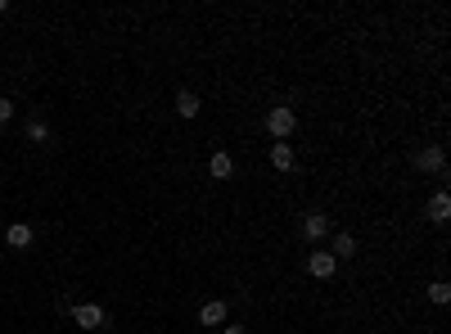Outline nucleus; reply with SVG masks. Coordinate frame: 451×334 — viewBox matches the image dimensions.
I'll use <instances>...</instances> for the list:
<instances>
[{
  "label": "nucleus",
  "instance_id": "1",
  "mask_svg": "<svg viewBox=\"0 0 451 334\" xmlns=\"http://www.w3.org/2000/svg\"><path fill=\"white\" fill-rule=\"evenodd\" d=\"M72 321L82 330H104V326H109V317H104L100 303H77V308H72Z\"/></svg>",
  "mask_w": 451,
  "mask_h": 334
},
{
  "label": "nucleus",
  "instance_id": "2",
  "mask_svg": "<svg viewBox=\"0 0 451 334\" xmlns=\"http://www.w3.org/2000/svg\"><path fill=\"white\" fill-rule=\"evenodd\" d=\"M293 122H298V118H293V109H289V104H280V109H271V113H266V131H271L275 140H284V136H289V131H293Z\"/></svg>",
  "mask_w": 451,
  "mask_h": 334
},
{
  "label": "nucleus",
  "instance_id": "3",
  "mask_svg": "<svg viewBox=\"0 0 451 334\" xmlns=\"http://www.w3.org/2000/svg\"><path fill=\"white\" fill-rule=\"evenodd\" d=\"M415 163H420V172H434V176H443V172H447V154H443L438 145H425Z\"/></svg>",
  "mask_w": 451,
  "mask_h": 334
},
{
  "label": "nucleus",
  "instance_id": "4",
  "mask_svg": "<svg viewBox=\"0 0 451 334\" xmlns=\"http://www.w3.org/2000/svg\"><path fill=\"white\" fill-rule=\"evenodd\" d=\"M334 266H339V262H334V253H312V257H307V271H312L316 280H330Z\"/></svg>",
  "mask_w": 451,
  "mask_h": 334
},
{
  "label": "nucleus",
  "instance_id": "5",
  "mask_svg": "<svg viewBox=\"0 0 451 334\" xmlns=\"http://www.w3.org/2000/svg\"><path fill=\"white\" fill-rule=\"evenodd\" d=\"M303 235H307V240H325V235H330V217L307 213V217H303Z\"/></svg>",
  "mask_w": 451,
  "mask_h": 334
},
{
  "label": "nucleus",
  "instance_id": "6",
  "mask_svg": "<svg viewBox=\"0 0 451 334\" xmlns=\"http://www.w3.org/2000/svg\"><path fill=\"white\" fill-rule=\"evenodd\" d=\"M5 240H9V249H27V244H32V226H27V222H14L5 231Z\"/></svg>",
  "mask_w": 451,
  "mask_h": 334
},
{
  "label": "nucleus",
  "instance_id": "7",
  "mask_svg": "<svg viewBox=\"0 0 451 334\" xmlns=\"http://www.w3.org/2000/svg\"><path fill=\"white\" fill-rule=\"evenodd\" d=\"M271 167L275 172H289L293 167V149L284 145V140H275V145H271Z\"/></svg>",
  "mask_w": 451,
  "mask_h": 334
},
{
  "label": "nucleus",
  "instance_id": "8",
  "mask_svg": "<svg viewBox=\"0 0 451 334\" xmlns=\"http://www.w3.org/2000/svg\"><path fill=\"white\" fill-rule=\"evenodd\" d=\"M199 109H204V104H199L194 91H181L176 95V113H181V118H199Z\"/></svg>",
  "mask_w": 451,
  "mask_h": 334
},
{
  "label": "nucleus",
  "instance_id": "9",
  "mask_svg": "<svg viewBox=\"0 0 451 334\" xmlns=\"http://www.w3.org/2000/svg\"><path fill=\"white\" fill-rule=\"evenodd\" d=\"M199 321H204V326H222L226 321V303H204V308H199Z\"/></svg>",
  "mask_w": 451,
  "mask_h": 334
},
{
  "label": "nucleus",
  "instance_id": "10",
  "mask_svg": "<svg viewBox=\"0 0 451 334\" xmlns=\"http://www.w3.org/2000/svg\"><path fill=\"white\" fill-rule=\"evenodd\" d=\"M451 217V199L447 195H434L429 199V222H447Z\"/></svg>",
  "mask_w": 451,
  "mask_h": 334
},
{
  "label": "nucleus",
  "instance_id": "11",
  "mask_svg": "<svg viewBox=\"0 0 451 334\" xmlns=\"http://www.w3.org/2000/svg\"><path fill=\"white\" fill-rule=\"evenodd\" d=\"M208 172H213L217 181H226L230 172H235V163H230V154H213V158H208Z\"/></svg>",
  "mask_w": 451,
  "mask_h": 334
},
{
  "label": "nucleus",
  "instance_id": "12",
  "mask_svg": "<svg viewBox=\"0 0 451 334\" xmlns=\"http://www.w3.org/2000/svg\"><path fill=\"white\" fill-rule=\"evenodd\" d=\"M352 253H357V240H352L348 231L334 235V262H339V257H352Z\"/></svg>",
  "mask_w": 451,
  "mask_h": 334
},
{
  "label": "nucleus",
  "instance_id": "13",
  "mask_svg": "<svg viewBox=\"0 0 451 334\" xmlns=\"http://www.w3.org/2000/svg\"><path fill=\"white\" fill-rule=\"evenodd\" d=\"M27 136H32L36 145H41V140H50V127H45L41 118H32V122H27Z\"/></svg>",
  "mask_w": 451,
  "mask_h": 334
},
{
  "label": "nucleus",
  "instance_id": "14",
  "mask_svg": "<svg viewBox=\"0 0 451 334\" xmlns=\"http://www.w3.org/2000/svg\"><path fill=\"white\" fill-rule=\"evenodd\" d=\"M429 298H434V303H447L451 298V284L447 280H434V284H429Z\"/></svg>",
  "mask_w": 451,
  "mask_h": 334
},
{
  "label": "nucleus",
  "instance_id": "15",
  "mask_svg": "<svg viewBox=\"0 0 451 334\" xmlns=\"http://www.w3.org/2000/svg\"><path fill=\"white\" fill-rule=\"evenodd\" d=\"M14 118V100H5V95H0V122H9Z\"/></svg>",
  "mask_w": 451,
  "mask_h": 334
},
{
  "label": "nucleus",
  "instance_id": "16",
  "mask_svg": "<svg viewBox=\"0 0 451 334\" xmlns=\"http://www.w3.org/2000/svg\"><path fill=\"white\" fill-rule=\"evenodd\" d=\"M226 334H244V326H226Z\"/></svg>",
  "mask_w": 451,
  "mask_h": 334
},
{
  "label": "nucleus",
  "instance_id": "17",
  "mask_svg": "<svg viewBox=\"0 0 451 334\" xmlns=\"http://www.w3.org/2000/svg\"><path fill=\"white\" fill-rule=\"evenodd\" d=\"M5 9H9V5H5V0H0V14H5Z\"/></svg>",
  "mask_w": 451,
  "mask_h": 334
},
{
  "label": "nucleus",
  "instance_id": "18",
  "mask_svg": "<svg viewBox=\"0 0 451 334\" xmlns=\"http://www.w3.org/2000/svg\"><path fill=\"white\" fill-rule=\"evenodd\" d=\"M0 257H5V253H0Z\"/></svg>",
  "mask_w": 451,
  "mask_h": 334
}]
</instances>
